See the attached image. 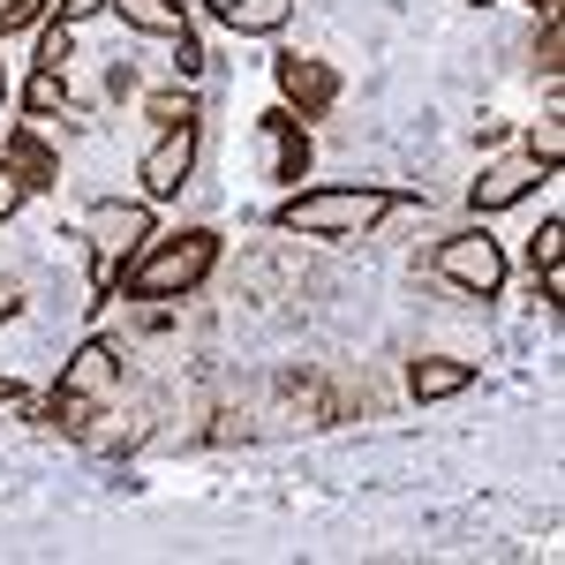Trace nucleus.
I'll list each match as a JSON object with an SVG mask.
<instances>
[{
  "instance_id": "obj_1",
  "label": "nucleus",
  "mask_w": 565,
  "mask_h": 565,
  "mask_svg": "<svg viewBox=\"0 0 565 565\" xmlns=\"http://www.w3.org/2000/svg\"><path fill=\"white\" fill-rule=\"evenodd\" d=\"M407 196L399 189H377V181H332V189H295L271 226L279 234H302V242H354V234H370V226H385Z\"/></svg>"
},
{
  "instance_id": "obj_2",
  "label": "nucleus",
  "mask_w": 565,
  "mask_h": 565,
  "mask_svg": "<svg viewBox=\"0 0 565 565\" xmlns=\"http://www.w3.org/2000/svg\"><path fill=\"white\" fill-rule=\"evenodd\" d=\"M212 264H218V234L212 226H181V234H151L136 249L121 287H129L136 302H181V295H196L212 279Z\"/></svg>"
},
{
  "instance_id": "obj_3",
  "label": "nucleus",
  "mask_w": 565,
  "mask_h": 565,
  "mask_svg": "<svg viewBox=\"0 0 565 565\" xmlns=\"http://www.w3.org/2000/svg\"><path fill=\"white\" fill-rule=\"evenodd\" d=\"M159 234V218L143 196H106V204H90L84 212V242H90V295L106 302L114 287H121V271L136 264V249Z\"/></svg>"
},
{
  "instance_id": "obj_4",
  "label": "nucleus",
  "mask_w": 565,
  "mask_h": 565,
  "mask_svg": "<svg viewBox=\"0 0 565 565\" xmlns=\"http://www.w3.org/2000/svg\"><path fill=\"white\" fill-rule=\"evenodd\" d=\"M430 271L445 279V287H460L468 302H498V295H505V249H498L482 226L445 234V242H437V257H430Z\"/></svg>"
},
{
  "instance_id": "obj_5",
  "label": "nucleus",
  "mask_w": 565,
  "mask_h": 565,
  "mask_svg": "<svg viewBox=\"0 0 565 565\" xmlns=\"http://www.w3.org/2000/svg\"><path fill=\"white\" fill-rule=\"evenodd\" d=\"M271 84H279V106H287V114L324 121L332 98H340V68H332V61H309V53H271Z\"/></svg>"
},
{
  "instance_id": "obj_6",
  "label": "nucleus",
  "mask_w": 565,
  "mask_h": 565,
  "mask_svg": "<svg viewBox=\"0 0 565 565\" xmlns=\"http://www.w3.org/2000/svg\"><path fill=\"white\" fill-rule=\"evenodd\" d=\"M106 15H121V23L143 31V39H167L181 76H204V45H196V31H189V8H181V0H114Z\"/></svg>"
},
{
  "instance_id": "obj_7",
  "label": "nucleus",
  "mask_w": 565,
  "mask_h": 565,
  "mask_svg": "<svg viewBox=\"0 0 565 565\" xmlns=\"http://www.w3.org/2000/svg\"><path fill=\"white\" fill-rule=\"evenodd\" d=\"M196 151H204V129L196 121H174V129H159V143L143 151V196L151 204H167V196H181L189 189V174H196Z\"/></svg>"
},
{
  "instance_id": "obj_8",
  "label": "nucleus",
  "mask_w": 565,
  "mask_h": 565,
  "mask_svg": "<svg viewBox=\"0 0 565 565\" xmlns=\"http://www.w3.org/2000/svg\"><path fill=\"white\" fill-rule=\"evenodd\" d=\"M551 174H558V167H543V159H527V151H521V159H498V167H490V174L468 189V212H476V218L513 212V204H527V196H535Z\"/></svg>"
},
{
  "instance_id": "obj_9",
  "label": "nucleus",
  "mask_w": 565,
  "mask_h": 565,
  "mask_svg": "<svg viewBox=\"0 0 565 565\" xmlns=\"http://www.w3.org/2000/svg\"><path fill=\"white\" fill-rule=\"evenodd\" d=\"M61 392H68V399H90V407L114 399V392H121V348H114V340H84V348L61 362Z\"/></svg>"
},
{
  "instance_id": "obj_10",
  "label": "nucleus",
  "mask_w": 565,
  "mask_h": 565,
  "mask_svg": "<svg viewBox=\"0 0 565 565\" xmlns=\"http://www.w3.org/2000/svg\"><path fill=\"white\" fill-rule=\"evenodd\" d=\"M257 129H264V159H271V181H309V121H302V114L271 106Z\"/></svg>"
},
{
  "instance_id": "obj_11",
  "label": "nucleus",
  "mask_w": 565,
  "mask_h": 565,
  "mask_svg": "<svg viewBox=\"0 0 565 565\" xmlns=\"http://www.w3.org/2000/svg\"><path fill=\"white\" fill-rule=\"evenodd\" d=\"M476 385V362H460V354H415L407 362V392L430 407V399H460V392Z\"/></svg>"
},
{
  "instance_id": "obj_12",
  "label": "nucleus",
  "mask_w": 565,
  "mask_h": 565,
  "mask_svg": "<svg viewBox=\"0 0 565 565\" xmlns=\"http://www.w3.org/2000/svg\"><path fill=\"white\" fill-rule=\"evenodd\" d=\"M23 106H31L39 121H53V114H61V129H84V121H90V106L76 98V90H68V76H61V68H31V84H23Z\"/></svg>"
},
{
  "instance_id": "obj_13",
  "label": "nucleus",
  "mask_w": 565,
  "mask_h": 565,
  "mask_svg": "<svg viewBox=\"0 0 565 565\" xmlns=\"http://www.w3.org/2000/svg\"><path fill=\"white\" fill-rule=\"evenodd\" d=\"M0 167H8V174H23V189H31V196L61 181V159L45 151V136H39V129H15V136H8V151H0Z\"/></svg>"
},
{
  "instance_id": "obj_14",
  "label": "nucleus",
  "mask_w": 565,
  "mask_h": 565,
  "mask_svg": "<svg viewBox=\"0 0 565 565\" xmlns=\"http://www.w3.org/2000/svg\"><path fill=\"white\" fill-rule=\"evenodd\" d=\"M218 23L234 39H271V31L295 23V0H218Z\"/></svg>"
},
{
  "instance_id": "obj_15",
  "label": "nucleus",
  "mask_w": 565,
  "mask_h": 565,
  "mask_svg": "<svg viewBox=\"0 0 565 565\" xmlns=\"http://www.w3.org/2000/svg\"><path fill=\"white\" fill-rule=\"evenodd\" d=\"M527 264H535V279H543V271H565V218H543V226L527 234Z\"/></svg>"
},
{
  "instance_id": "obj_16",
  "label": "nucleus",
  "mask_w": 565,
  "mask_h": 565,
  "mask_svg": "<svg viewBox=\"0 0 565 565\" xmlns=\"http://www.w3.org/2000/svg\"><path fill=\"white\" fill-rule=\"evenodd\" d=\"M527 159H543V167H558V159H565V129H558V114H543V121L527 129Z\"/></svg>"
},
{
  "instance_id": "obj_17",
  "label": "nucleus",
  "mask_w": 565,
  "mask_h": 565,
  "mask_svg": "<svg viewBox=\"0 0 565 565\" xmlns=\"http://www.w3.org/2000/svg\"><path fill=\"white\" fill-rule=\"evenodd\" d=\"M151 121H159V129H174V121H196V90H159V98H151Z\"/></svg>"
},
{
  "instance_id": "obj_18",
  "label": "nucleus",
  "mask_w": 565,
  "mask_h": 565,
  "mask_svg": "<svg viewBox=\"0 0 565 565\" xmlns=\"http://www.w3.org/2000/svg\"><path fill=\"white\" fill-rule=\"evenodd\" d=\"M68 23H45V39H39V68H68Z\"/></svg>"
},
{
  "instance_id": "obj_19",
  "label": "nucleus",
  "mask_w": 565,
  "mask_h": 565,
  "mask_svg": "<svg viewBox=\"0 0 565 565\" xmlns=\"http://www.w3.org/2000/svg\"><path fill=\"white\" fill-rule=\"evenodd\" d=\"M53 0H0V31H31Z\"/></svg>"
},
{
  "instance_id": "obj_20",
  "label": "nucleus",
  "mask_w": 565,
  "mask_h": 565,
  "mask_svg": "<svg viewBox=\"0 0 565 565\" xmlns=\"http://www.w3.org/2000/svg\"><path fill=\"white\" fill-rule=\"evenodd\" d=\"M53 8H61L53 23H68V31H84V23H98V15L114 8V0H53Z\"/></svg>"
},
{
  "instance_id": "obj_21",
  "label": "nucleus",
  "mask_w": 565,
  "mask_h": 565,
  "mask_svg": "<svg viewBox=\"0 0 565 565\" xmlns=\"http://www.w3.org/2000/svg\"><path fill=\"white\" fill-rule=\"evenodd\" d=\"M23 196H31V189H23V174H8V167H0V226L23 212Z\"/></svg>"
},
{
  "instance_id": "obj_22",
  "label": "nucleus",
  "mask_w": 565,
  "mask_h": 565,
  "mask_svg": "<svg viewBox=\"0 0 565 565\" xmlns=\"http://www.w3.org/2000/svg\"><path fill=\"white\" fill-rule=\"evenodd\" d=\"M106 90H114V98H129V90H136V68H129V61H114V68H106Z\"/></svg>"
},
{
  "instance_id": "obj_23",
  "label": "nucleus",
  "mask_w": 565,
  "mask_h": 565,
  "mask_svg": "<svg viewBox=\"0 0 565 565\" xmlns=\"http://www.w3.org/2000/svg\"><path fill=\"white\" fill-rule=\"evenodd\" d=\"M0 399H15V385H8V377H0Z\"/></svg>"
},
{
  "instance_id": "obj_24",
  "label": "nucleus",
  "mask_w": 565,
  "mask_h": 565,
  "mask_svg": "<svg viewBox=\"0 0 565 565\" xmlns=\"http://www.w3.org/2000/svg\"><path fill=\"white\" fill-rule=\"evenodd\" d=\"M468 8H490V0H468Z\"/></svg>"
},
{
  "instance_id": "obj_25",
  "label": "nucleus",
  "mask_w": 565,
  "mask_h": 565,
  "mask_svg": "<svg viewBox=\"0 0 565 565\" xmlns=\"http://www.w3.org/2000/svg\"><path fill=\"white\" fill-rule=\"evenodd\" d=\"M0 98H8V84H0Z\"/></svg>"
}]
</instances>
